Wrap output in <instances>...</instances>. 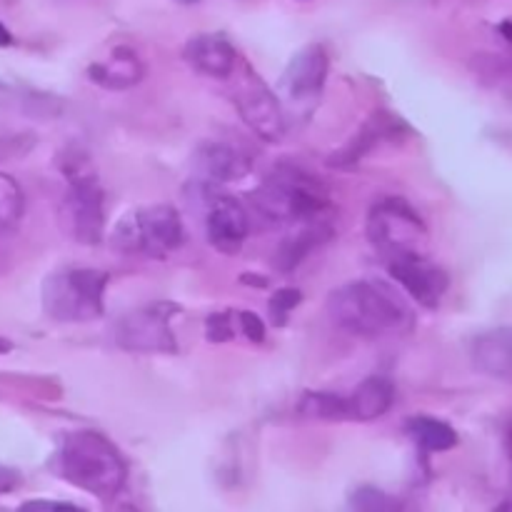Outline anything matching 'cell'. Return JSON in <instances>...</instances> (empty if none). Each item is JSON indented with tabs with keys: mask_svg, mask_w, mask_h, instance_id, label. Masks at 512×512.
I'll return each instance as SVG.
<instances>
[{
	"mask_svg": "<svg viewBox=\"0 0 512 512\" xmlns=\"http://www.w3.org/2000/svg\"><path fill=\"white\" fill-rule=\"evenodd\" d=\"M178 310L173 303H150L123 315L113 325L115 345L130 353H178V340L170 328Z\"/></svg>",
	"mask_w": 512,
	"mask_h": 512,
	"instance_id": "ba28073f",
	"label": "cell"
},
{
	"mask_svg": "<svg viewBox=\"0 0 512 512\" xmlns=\"http://www.w3.org/2000/svg\"><path fill=\"white\" fill-rule=\"evenodd\" d=\"M353 505L360 510H390V508H398V503L395 500H390L388 495L380 493V490H373V488H365V490H358V493L353 495Z\"/></svg>",
	"mask_w": 512,
	"mask_h": 512,
	"instance_id": "d4e9b609",
	"label": "cell"
},
{
	"mask_svg": "<svg viewBox=\"0 0 512 512\" xmlns=\"http://www.w3.org/2000/svg\"><path fill=\"white\" fill-rule=\"evenodd\" d=\"M8 348H10V345L5 343V340H0V353H5V350H8Z\"/></svg>",
	"mask_w": 512,
	"mask_h": 512,
	"instance_id": "f546056e",
	"label": "cell"
},
{
	"mask_svg": "<svg viewBox=\"0 0 512 512\" xmlns=\"http://www.w3.org/2000/svg\"><path fill=\"white\" fill-rule=\"evenodd\" d=\"M25 193L15 178L0 173V230H13L23 220Z\"/></svg>",
	"mask_w": 512,
	"mask_h": 512,
	"instance_id": "7402d4cb",
	"label": "cell"
},
{
	"mask_svg": "<svg viewBox=\"0 0 512 512\" xmlns=\"http://www.w3.org/2000/svg\"><path fill=\"white\" fill-rule=\"evenodd\" d=\"M58 468L70 485L100 500L115 498L128 480L118 448L95 430H75L63 440Z\"/></svg>",
	"mask_w": 512,
	"mask_h": 512,
	"instance_id": "7a4b0ae2",
	"label": "cell"
},
{
	"mask_svg": "<svg viewBox=\"0 0 512 512\" xmlns=\"http://www.w3.org/2000/svg\"><path fill=\"white\" fill-rule=\"evenodd\" d=\"M108 273L95 268L60 270L45 278L43 310L58 323H88L103 318Z\"/></svg>",
	"mask_w": 512,
	"mask_h": 512,
	"instance_id": "277c9868",
	"label": "cell"
},
{
	"mask_svg": "<svg viewBox=\"0 0 512 512\" xmlns=\"http://www.w3.org/2000/svg\"><path fill=\"white\" fill-rule=\"evenodd\" d=\"M408 433L425 453H445L458 445V433L448 423L435 418H413L408 423Z\"/></svg>",
	"mask_w": 512,
	"mask_h": 512,
	"instance_id": "ffe728a7",
	"label": "cell"
},
{
	"mask_svg": "<svg viewBox=\"0 0 512 512\" xmlns=\"http://www.w3.org/2000/svg\"><path fill=\"white\" fill-rule=\"evenodd\" d=\"M238 325L240 333L250 340V343H263L265 340V323L250 310H240L238 313Z\"/></svg>",
	"mask_w": 512,
	"mask_h": 512,
	"instance_id": "484cf974",
	"label": "cell"
},
{
	"mask_svg": "<svg viewBox=\"0 0 512 512\" xmlns=\"http://www.w3.org/2000/svg\"><path fill=\"white\" fill-rule=\"evenodd\" d=\"M333 235L335 233L330 223H323V220L318 218L305 220V223H300V228L295 230L293 235H288V238L280 243V248L275 250V268L283 275H290L310 253H315L320 245L328 243Z\"/></svg>",
	"mask_w": 512,
	"mask_h": 512,
	"instance_id": "e0dca14e",
	"label": "cell"
},
{
	"mask_svg": "<svg viewBox=\"0 0 512 512\" xmlns=\"http://www.w3.org/2000/svg\"><path fill=\"white\" fill-rule=\"evenodd\" d=\"M185 60L193 70L208 75V78H230L238 63V53L223 35H195L188 40L183 50Z\"/></svg>",
	"mask_w": 512,
	"mask_h": 512,
	"instance_id": "9a60e30c",
	"label": "cell"
},
{
	"mask_svg": "<svg viewBox=\"0 0 512 512\" xmlns=\"http://www.w3.org/2000/svg\"><path fill=\"white\" fill-rule=\"evenodd\" d=\"M298 413L313 420H350L348 398L335 393H305L298 403Z\"/></svg>",
	"mask_w": 512,
	"mask_h": 512,
	"instance_id": "44dd1931",
	"label": "cell"
},
{
	"mask_svg": "<svg viewBox=\"0 0 512 512\" xmlns=\"http://www.w3.org/2000/svg\"><path fill=\"white\" fill-rule=\"evenodd\" d=\"M235 335V325H233V313H213L208 315L205 320V338L210 343H225Z\"/></svg>",
	"mask_w": 512,
	"mask_h": 512,
	"instance_id": "cb8c5ba5",
	"label": "cell"
},
{
	"mask_svg": "<svg viewBox=\"0 0 512 512\" xmlns=\"http://www.w3.org/2000/svg\"><path fill=\"white\" fill-rule=\"evenodd\" d=\"M368 240L378 253L388 258H400V255L420 253L428 228L420 220V215L403 200H380L370 208L368 215Z\"/></svg>",
	"mask_w": 512,
	"mask_h": 512,
	"instance_id": "52a82bcc",
	"label": "cell"
},
{
	"mask_svg": "<svg viewBox=\"0 0 512 512\" xmlns=\"http://www.w3.org/2000/svg\"><path fill=\"white\" fill-rule=\"evenodd\" d=\"M253 203L273 223H305L318 218L330 200L325 185L308 170L280 165L255 190Z\"/></svg>",
	"mask_w": 512,
	"mask_h": 512,
	"instance_id": "3957f363",
	"label": "cell"
},
{
	"mask_svg": "<svg viewBox=\"0 0 512 512\" xmlns=\"http://www.w3.org/2000/svg\"><path fill=\"white\" fill-rule=\"evenodd\" d=\"M18 483H20V475L15 473V470L0 465V495H8L10 490L18 488Z\"/></svg>",
	"mask_w": 512,
	"mask_h": 512,
	"instance_id": "4316f807",
	"label": "cell"
},
{
	"mask_svg": "<svg viewBox=\"0 0 512 512\" xmlns=\"http://www.w3.org/2000/svg\"><path fill=\"white\" fill-rule=\"evenodd\" d=\"M470 360L488 378L512 383V325L480 333L470 343Z\"/></svg>",
	"mask_w": 512,
	"mask_h": 512,
	"instance_id": "5bb4252c",
	"label": "cell"
},
{
	"mask_svg": "<svg viewBox=\"0 0 512 512\" xmlns=\"http://www.w3.org/2000/svg\"><path fill=\"white\" fill-rule=\"evenodd\" d=\"M300 300H303L300 290H295V288L278 290V293H275L273 298H270V303H268L270 320H273V325L283 328V325L288 323L290 313H293V310L300 305Z\"/></svg>",
	"mask_w": 512,
	"mask_h": 512,
	"instance_id": "603a6c76",
	"label": "cell"
},
{
	"mask_svg": "<svg viewBox=\"0 0 512 512\" xmlns=\"http://www.w3.org/2000/svg\"><path fill=\"white\" fill-rule=\"evenodd\" d=\"M145 68L138 53L130 48H115L105 60L88 68V78L105 90H128L143 80Z\"/></svg>",
	"mask_w": 512,
	"mask_h": 512,
	"instance_id": "ac0fdd59",
	"label": "cell"
},
{
	"mask_svg": "<svg viewBox=\"0 0 512 512\" xmlns=\"http://www.w3.org/2000/svg\"><path fill=\"white\" fill-rule=\"evenodd\" d=\"M25 510H75L78 512V508L70 503H50V500H33V503H25L23 505Z\"/></svg>",
	"mask_w": 512,
	"mask_h": 512,
	"instance_id": "83f0119b",
	"label": "cell"
},
{
	"mask_svg": "<svg viewBox=\"0 0 512 512\" xmlns=\"http://www.w3.org/2000/svg\"><path fill=\"white\" fill-rule=\"evenodd\" d=\"M330 60L323 45H305L290 60L283 75V93L288 103L308 110L320 98L328 80Z\"/></svg>",
	"mask_w": 512,
	"mask_h": 512,
	"instance_id": "8fae6325",
	"label": "cell"
},
{
	"mask_svg": "<svg viewBox=\"0 0 512 512\" xmlns=\"http://www.w3.org/2000/svg\"><path fill=\"white\" fill-rule=\"evenodd\" d=\"M398 130H408L398 118H393L385 110H378V113L370 115L368 120L363 123V128L348 140L340 150H335L333 155L328 158L330 168H353L358 165L375 145H380L383 140H393L398 138Z\"/></svg>",
	"mask_w": 512,
	"mask_h": 512,
	"instance_id": "4fadbf2b",
	"label": "cell"
},
{
	"mask_svg": "<svg viewBox=\"0 0 512 512\" xmlns=\"http://www.w3.org/2000/svg\"><path fill=\"white\" fill-rule=\"evenodd\" d=\"M205 230H208V240L215 250L225 255H235L243 248L245 238H248V213L235 198L218 195V198L210 200Z\"/></svg>",
	"mask_w": 512,
	"mask_h": 512,
	"instance_id": "7c38bea8",
	"label": "cell"
},
{
	"mask_svg": "<svg viewBox=\"0 0 512 512\" xmlns=\"http://www.w3.org/2000/svg\"><path fill=\"white\" fill-rule=\"evenodd\" d=\"M388 270L395 283L423 308H438L450 288L448 273L440 265H435L433 260L425 258L423 253L390 258Z\"/></svg>",
	"mask_w": 512,
	"mask_h": 512,
	"instance_id": "9c48e42d",
	"label": "cell"
},
{
	"mask_svg": "<svg viewBox=\"0 0 512 512\" xmlns=\"http://www.w3.org/2000/svg\"><path fill=\"white\" fill-rule=\"evenodd\" d=\"M395 388L385 378H368L348 395V418L350 420H375L383 418L393 408Z\"/></svg>",
	"mask_w": 512,
	"mask_h": 512,
	"instance_id": "d6986e66",
	"label": "cell"
},
{
	"mask_svg": "<svg viewBox=\"0 0 512 512\" xmlns=\"http://www.w3.org/2000/svg\"><path fill=\"white\" fill-rule=\"evenodd\" d=\"M235 105L243 123L258 135L263 143H280L285 135V113L278 95L258 78L243 80L235 93Z\"/></svg>",
	"mask_w": 512,
	"mask_h": 512,
	"instance_id": "30bf717a",
	"label": "cell"
},
{
	"mask_svg": "<svg viewBox=\"0 0 512 512\" xmlns=\"http://www.w3.org/2000/svg\"><path fill=\"white\" fill-rule=\"evenodd\" d=\"M185 240L183 220L170 205H150L125 213L113 233V248L125 255L163 258Z\"/></svg>",
	"mask_w": 512,
	"mask_h": 512,
	"instance_id": "5b68a950",
	"label": "cell"
},
{
	"mask_svg": "<svg viewBox=\"0 0 512 512\" xmlns=\"http://www.w3.org/2000/svg\"><path fill=\"white\" fill-rule=\"evenodd\" d=\"M195 170L205 183H235L250 173V158L230 143H205L195 153Z\"/></svg>",
	"mask_w": 512,
	"mask_h": 512,
	"instance_id": "2e32d148",
	"label": "cell"
},
{
	"mask_svg": "<svg viewBox=\"0 0 512 512\" xmlns=\"http://www.w3.org/2000/svg\"><path fill=\"white\" fill-rule=\"evenodd\" d=\"M328 313L338 328L365 338L405 333L413 328V313L405 300L380 280H355L333 290Z\"/></svg>",
	"mask_w": 512,
	"mask_h": 512,
	"instance_id": "6da1fadb",
	"label": "cell"
},
{
	"mask_svg": "<svg viewBox=\"0 0 512 512\" xmlns=\"http://www.w3.org/2000/svg\"><path fill=\"white\" fill-rule=\"evenodd\" d=\"M10 43H13V35H10V30L0 23V48H8Z\"/></svg>",
	"mask_w": 512,
	"mask_h": 512,
	"instance_id": "f1b7e54d",
	"label": "cell"
},
{
	"mask_svg": "<svg viewBox=\"0 0 512 512\" xmlns=\"http://www.w3.org/2000/svg\"><path fill=\"white\" fill-rule=\"evenodd\" d=\"M68 175V193L60 205L63 228L75 243L98 245L105 233V193L93 170H85L75 163L65 170Z\"/></svg>",
	"mask_w": 512,
	"mask_h": 512,
	"instance_id": "8992f818",
	"label": "cell"
}]
</instances>
